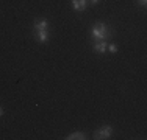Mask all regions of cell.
Here are the masks:
<instances>
[{
  "label": "cell",
  "instance_id": "2",
  "mask_svg": "<svg viewBox=\"0 0 147 140\" xmlns=\"http://www.w3.org/2000/svg\"><path fill=\"white\" fill-rule=\"evenodd\" d=\"M111 134H113V128L111 126H102L100 129H97L96 132H94V139H97V140H105V139H110L111 137Z\"/></svg>",
  "mask_w": 147,
  "mask_h": 140
},
{
  "label": "cell",
  "instance_id": "6",
  "mask_svg": "<svg viewBox=\"0 0 147 140\" xmlns=\"http://www.w3.org/2000/svg\"><path fill=\"white\" fill-rule=\"evenodd\" d=\"M36 39L39 42H47L49 41V31H36Z\"/></svg>",
  "mask_w": 147,
  "mask_h": 140
},
{
  "label": "cell",
  "instance_id": "8",
  "mask_svg": "<svg viewBox=\"0 0 147 140\" xmlns=\"http://www.w3.org/2000/svg\"><path fill=\"white\" fill-rule=\"evenodd\" d=\"M107 48H108V51H111V53H116V51H117V45H116V44L107 45Z\"/></svg>",
  "mask_w": 147,
  "mask_h": 140
},
{
  "label": "cell",
  "instance_id": "9",
  "mask_svg": "<svg viewBox=\"0 0 147 140\" xmlns=\"http://www.w3.org/2000/svg\"><path fill=\"white\" fill-rule=\"evenodd\" d=\"M138 3H139V5H142V6H146L147 0H138Z\"/></svg>",
  "mask_w": 147,
  "mask_h": 140
},
{
  "label": "cell",
  "instance_id": "5",
  "mask_svg": "<svg viewBox=\"0 0 147 140\" xmlns=\"http://www.w3.org/2000/svg\"><path fill=\"white\" fill-rule=\"evenodd\" d=\"M107 45H108V44H107L105 41H97L96 44H94V50H96L97 53L102 55V53H105V51H107Z\"/></svg>",
  "mask_w": 147,
  "mask_h": 140
},
{
  "label": "cell",
  "instance_id": "4",
  "mask_svg": "<svg viewBox=\"0 0 147 140\" xmlns=\"http://www.w3.org/2000/svg\"><path fill=\"white\" fill-rule=\"evenodd\" d=\"M88 6V0H72V8L75 11H85Z\"/></svg>",
  "mask_w": 147,
  "mask_h": 140
},
{
  "label": "cell",
  "instance_id": "1",
  "mask_svg": "<svg viewBox=\"0 0 147 140\" xmlns=\"http://www.w3.org/2000/svg\"><path fill=\"white\" fill-rule=\"evenodd\" d=\"M108 33H110V30L105 23H96L92 27V37L96 41H103L108 36Z\"/></svg>",
  "mask_w": 147,
  "mask_h": 140
},
{
  "label": "cell",
  "instance_id": "7",
  "mask_svg": "<svg viewBox=\"0 0 147 140\" xmlns=\"http://www.w3.org/2000/svg\"><path fill=\"white\" fill-rule=\"evenodd\" d=\"M66 139H67V140H85L86 134H85V132H74V134L67 135Z\"/></svg>",
  "mask_w": 147,
  "mask_h": 140
},
{
  "label": "cell",
  "instance_id": "3",
  "mask_svg": "<svg viewBox=\"0 0 147 140\" xmlns=\"http://www.w3.org/2000/svg\"><path fill=\"white\" fill-rule=\"evenodd\" d=\"M34 31H49V22L45 19L34 20Z\"/></svg>",
  "mask_w": 147,
  "mask_h": 140
},
{
  "label": "cell",
  "instance_id": "11",
  "mask_svg": "<svg viewBox=\"0 0 147 140\" xmlns=\"http://www.w3.org/2000/svg\"><path fill=\"white\" fill-rule=\"evenodd\" d=\"M2 115H3V109L0 107V117H2Z\"/></svg>",
  "mask_w": 147,
  "mask_h": 140
},
{
  "label": "cell",
  "instance_id": "10",
  "mask_svg": "<svg viewBox=\"0 0 147 140\" xmlns=\"http://www.w3.org/2000/svg\"><path fill=\"white\" fill-rule=\"evenodd\" d=\"M99 2H100V0H89L91 5H96V3H99Z\"/></svg>",
  "mask_w": 147,
  "mask_h": 140
}]
</instances>
